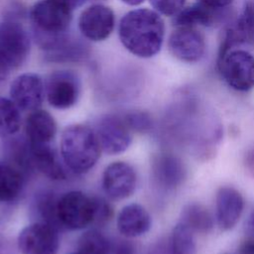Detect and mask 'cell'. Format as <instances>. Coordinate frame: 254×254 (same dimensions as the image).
<instances>
[{
    "label": "cell",
    "mask_w": 254,
    "mask_h": 254,
    "mask_svg": "<svg viewBox=\"0 0 254 254\" xmlns=\"http://www.w3.org/2000/svg\"><path fill=\"white\" fill-rule=\"evenodd\" d=\"M24 174L9 162L0 161V202H12L22 192Z\"/></svg>",
    "instance_id": "603a6c76"
},
{
    "label": "cell",
    "mask_w": 254,
    "mask_h": 254,
    "mask_svg": "<svg viewBox=\"0 0 254 254\" xmlns=\"http://www.w3.org/2000/svg\"><path fill=\"white\" fill-rule=\"evenodd\" d=\"M123 118L131 131L148 132L153 125L150 115L143 111L129 112Z\"/></svg>",
    "instance_id": "83f0119b"
},
{
    "label": "cell",
    "mask_w": 254,
    "mask_h": 254,
    "mask_svg": "<svg viewBox=\"0 0 254 254\" xmlns=\"http://www.w3.org/2000/svg\"><path fill=\"white\" fill-rule=\"evenodd\" d=\"M152 225V219L144 206L131 203L124 206L117 217L118 231L127 238L139 237L147 233Z\"/></svg>",
    "instance_id": "ac0fdd59"
},
{
    "label": "cell",
    "mask_w": 254,
    "mask_h": 254,
    "mask_svg": "<svg viewBox=\"0 0 254 254\" xmlns=\"http://www.w3.org/2000/svg\"><path fill=\"white\" fill-rule=\"evenodd\" d=\"M224 9L209 7L203 3L197 2L186 8H183L174 18L176 27H193L213 26L219 23L224 15Z\"/></svg>",
    "instance_id": "ffe728a7"
},
{
    "label": "cell",
    "mask_w": 254,
    "mask_h": 254,
    "mask_svg": "<svg viewBox=\"0 0 254 254\" xmlns=\"http://www.w3.org/2000/svg\"><path fill=\"white\" fill-rule=\"evenodd\" d=\"M137 185L136 172L125 162H113L102 175L104 192L112 199H124L133 194Z\"/></svg>",
    "instance_id": "5bb4252c"
},
{
    "label": "cell",
    "mask_w": 254,
    "mask_h": 254,
    "mask_svg": "<svg viewBox=\"0 0 254 254\" xmlns=\"http://www.w3.org/2000/svg\"><path fill=\"white\" fill-rule=\"evenodd\" d=\"M18 247L22 254H57L59 229L44 221L34 222L19 233Z\"/></svg>",
    "instance_id": "ba28073f"
},
{
    "label": "cell",
    "mask_w": 254,
    "mask_h": 254,
    "mask_svg": "<svg viewBox=\"0 0 254 254\" xmlns=\"http://www.w3.org/2000/svg\"><path fill=\"white\" fill-rule=\"evenodd\" d=\"M101 147L95 131L82 124L67 126L61 137V157L65 167L75 173L91 170L100 157Z\"/></svg>",
    "instance_id": "3957f363"
},
{
    "label": "cell",
    "mask_w": 254,
    "mask_h": 254,
    "mask_svg": "<svg viewBox=\"0 0 254 254\" xmlns=\"http://www.w3.org/2000/svg\"><path fill=\"white\" fill-rule=\"evenodd\" d=\"M30 38L25 28L13 21L0 23V63L11 70L21 66L29 56Z\"/></svg>",
    "instance_id": "52a82bcc"
},
{
    "label": "cell",
    "mask_w": 254,
    "mask_h": 254,
    "mask_svg": "<svg viewBox=\"0 0 254 254\" xmlns=\"http://www.w3.org/2000/svg\"><path fill=\"white\" fill-rule=\"evenodd\" d=\"M95 216L94 222L96 224H103L112 216V208L110 204L101 197H95Z\"/></svg>",
    "instance_id": "f546056e"
},
{
    "label": "cell",
    "mask_w": 254,
    "mask_h": 254,
    "mask_svg": "<svg viewBox=\"0 0 254 254\" xmlns=\"http://www.w3.org/2000/svg\"><path fill=\"white\" fill-rule=\"evenodd\" d=\"M153 173L158 184L167 190L180 187L187 177L184 162L178 156L170 153L160 154L156 157L153 163Z\"/></svg>",
    "instance_id": "2e32d148"
},
{
    "label": "cell",
    "mask_w": 254,
    "mask_h": 254,
    "mask_svg": "<svg viewBox=\"0 0 254 254\" xmlns=\"http://www.w3.org/2000/svg\"><path fill=\"white\" fill-rule=\"evenodd\" d=\"M235 27L241 33L245 43L254 41V1L245 4L243 13L235 23Z\"/></svg>",
    "instance_id": "4316f807"
},
{
    "label": "cell",
    "mask_w": 254,
    "mask_h": 254,
    "mask_svg": "<svg viewBox=\"0 0 254 254\" xmlns=\"http://www.w3.org/2000/svg\"><path fill=\"white\" fill-rule=\"evenodd\" d=\"M117 254H132V251H130V249L128 247H127V249L125 247H123V248L119 249Z\"/></svg>",
    "instance_id": "74e56055"
},
{
    "label": "cell",
    "mask_w": 254,
    "mask_h": 254,
    "mask_svg": "<svg viewBox=\"0 0 254 254\" xmlns=\"http://www.w3.org/2000/svg\"><path fill=\"white\" fill-rule=\"evenodd\" d=\"M239 254H254V237L251 236L240 244Z\"/></svg>",
    "instance_id": "d6a6232c"
},
{
    "label": "cell",
    "mask_w": 254,
    "mask_h": 254,
    "mask_svg": "<svg viewBox=\"0 0 254 254\" xmlns=\"http://www.w3.org/2000/svg\"><path fill=\"white\" fill-rule=\"evenodd\" d=\"M124 3H126L127 5L130 6H137L140 5L141 3H143L145 0H122Z\"/></svg>",
    "instance_id": "8d00e7d4"
},
{
    "label": "cell",
    "mask_w": 254,
    "mask_h": 254,
    "mask_svg": "<svg viewBox=\"0 0 254 254\" xmlns=\"http://www.w3.org/2000/svg\"><path fill=\"white\" fill-rule=\"evenodd\" d=\"M179 136L187 150L195 156L212 154L221 138V125L214 114L197 99L187 97L179 106Z\"/></svg>",
    "instance_id": "6da1fadb"
},
{
    "label": "cell",
    "mask_w": 254,
    "mask_h": 254,
    "mask_svg": "<svg viewBox=\"0 0 254 254\" xmlns=\"http://www.w3.org/2000/svg\"><path fill=\"white\" fill-rule=\"evenodd\" d=\"M149 254H195L194 233L179 222L170 236L156 243Z\"/></svg>",
    "instance_id": "44dd1931"
},
{
    "label": "cell",
    "mask_w": 254,
    "mask_h": 254,
    "mask_svg": "<svg viewBox=\"0 0 254 254\" xmlns=\"http://www.w3.org/2000/svg\"><path fill=\"white\" fill-rule=\"evenodd\" d=\"M118 35L129 53L138 58L149 59L156 56L163 46L165 24L155 10L134 9L120 20Z\"/></svg>",
    "instance_id": "7a4b0ae2"
},
{
    "label": "cell",
    "mask_w": 254,
    "mask_h": 254,
    "mask_svg": "<svg viewBox=\"0 0 254 254\" xmlns=\"http://www.w3.org/2000/svg\"><path fill=\"white\" fill-rule=\"evenodd\" d=\"M217 66L221 77L236 91L254 88V57L247 51L233 49L219 57Z\"/></svg>",
    "instance_id": "8992f818"
},
{
    "label": "cell",
    "mask_w": 254,
    "mask_h": 254,
    "mask_svg": "<svg viewBox=\"0 0 254 254\" xmlns=\"http://www.w3.org/2000/svg\"><path fill=\"white\" fill-rule=\"evenodd\" d=\"M33 167L54 181L66 179L65 165L52 144L30 145Z\"/></svg>",
    "instance_id": "e0dca14e"
},
{
    "label": "cell",
    "mask_w": 254,
    "mask_h": 254,
    "mask_svg": "<svg viewBox=\"0 0 254 254\" xmlns=\"http://www.w3.org/2000/svg\"><path fill=\"white\" fill-rule=\"evenodd\" d=\"M179 222L192 233L199 234L208 233L214 226V220L209 210L197 202L189 203L183 208Z\"/></svg>",
    "instance_id": "7402d4cb"
},
{
    "label": "cell",
    "mask_w": 254,
    "mask_h": 254,
    "mask_svg": "<svg viewBox=\"0 0 254 254\" xmlns=\"http://www.w3.org/2000/svg\"><path fill=\"white\" fill-rule=\"evenodd\" d=\"M10 72H11V69L0 63V83L3 82L5 79H7Z\"/></svg>",
    "instance_id": "d590c367"
},
{
    "label": "cell",
    "mask_w": 254,
    "mask_h": 254,
    "mask_svg": "<svg viewBox=\"0 0 254 254\" xmlns=\"http://www.w3.org/2000/svg\"><path fill=\"white\" fill-rule=\"evenodd\" d=\"M71 11L57 0H40L33 5L30 17L43 49L64 35L71 22Z\"/></svg>",
    "instance_id": "277c9868"
},
{
    "label": "cell",
    "mask_w": 254,
    "mask_h": 254,
    "mask_svg": "<svg viewBox=\"0 0 254 254\" xmlns=\"http://www.w3.org/2000/svg\"><path fill=\"white\" fill-rule=\"evenodd\" d=\"M45 89L51 106L57 109H67L76 103L80 92V83L72 71L59 70L49 76Z\"/></svg>",
    "instance_id": "9c48e42d"
},
{
    "label": "cell",
    "mask_w": 254,
    "mask_h": 254,
    "mask_svg": "<svg viewBox=\"0 0 254 254\" xmlns=\"http://www.w3.org/2000/svg\"><path fill=\"white\" fill-rule=\"evenodd\" d=\"M57 210L62 228L83 229L94 222V196H89L79 190L67 191L59 196Z\"/></svg>",
    "instance_id": "5b68a950"
},
{
    "label": "cell",
    "mask_w": 254,
    "mask_h": 254,
    "mask_svg": "<svg viewBox=\"0 0 254 254\" xmlns=\"http://www.w3.org/2000/svg\"><path fill=\"white\" fill-rule=\"evenodd\" d=\"M114 26V12L103 4H92L86 7L78 18L80 33L92 42H101L109 38Z\"/></svg>",
    "instance_id": "30bf717a"
},
{
    "label": "cell",
    "mask_w": 254,
    "mask_h": 254,
    "mask_svg": "<svg viewBox=\"0 0 254 254\" xmlns=\"http://www.w3.org/2000/svg\"><path fill=\"white\" fill-rule=\"evenodd\" d=\"M10 99L22 111H34L42 105L46 89L41 76L34 72L18 75L10 85Z\"/></svg>",
    "instance_id": "4fadbf2b"
},
{
    "label": "cell",
    "mask_w": 254,
    "mask_h": 254,
    "mask_svg": "<svg viewBox=\"0 0 254 254\" xmlns=\"http://www.w3.org/2000/svg\"><path fill=\"white\" fill-rule=\"evenodd\" d=\"M20 126V109L11 99L0 97V136H13L19 131Z\"/></svg>",
    "instance_id": "cb8c5ba5"
},
{
    "label": "cell",
    "mask_w": 254,
    "mask_h": 254,
    "mask_svg": "<svg viewBox=\"0 0 254 254\" xmlns=\"http://www.w3.org/2000/svg\"><path fill=\"white\" fill-rule=\"evenodd\" d=\"M244 208L242 194L232 187H221L216 192V222L220 229L230 230L239 221Z\"/></svg>",
    "instance_id": "9a60e30c"
},
{
    "label": "cell",
    "mask_w": 254,
    "mask_h": 254,
    "mask_svg": "<svg viewBox=\"0 0 254 254\" xmlns=\"http://www.w3.org/2000/svg\"><path fill=\"white\" fill-rule=\"evenodd\" d=\"M57 1L64 4L71 10H73L74 8L80 7L85 2V0H57Z\"/></svg>",
    "instance_id": "836d02e7"
},
{
    "label": "cell",
    "mask_w": 254,
    "mask_h": 254,
    "mask_svg": "<svg viewBox=\"0 0 254 254\" xmlns=\"http://www.w3.org/2000/svg\"><path fill=\"white\" fill-rule=\"evenodd\" d=\"M95 133L101 150L110 155L123 153L131 144V130L123 117L107 115L97 123Z\"/></svg>",
    "instance_id": "7c38bea8"
},
{
    "label": "cell",
    "mask_w": 254,
    "mask_h": 254,
    "mask_svg": "<svg viewBox=\"0 0 254 254\" xmlns=\"http://www.w3.org/2000/svg\"><path fill=\"white\" fill-rule=\"evenodd\" d=\"M71 254H80V253H78L77 251H75V252H73V253H71Z\"/></svg>",
    "instance_id": "ab89813d"
},
{
    "label": "cell",
    "mask_w": 254,
    "mask_h": 254,
    "mask_svg": "<svg viewBox=\"0 0 254 254\" xmlns=\"http://www.w3.org/2000/svg\"><path fill=\"white\" fill-rule=\"evenodd\" d=\"M246 226H247L248 232L251 234L252 237H254V208L251 211V213H250V215H249V217L247 219Z\"/></svg>",
    "instance_id": "e575fe53"
},
{
    "label": "cell",
    "mask_w": 254,
    "mask_h": 254,
    "mask_svg": "<svg viewBox=\"0 0 254 254\" xmlns=\"http://www.w3.org/2000/svg\"><path fill=\"white\" fill-rule=\"evenodd\" d=\"M58 198L59 197L55 196L54 193H44L37 201V209L42 217L41 221L49 223L55 226L57 229H62L58 218Z\"/></svg>",
    "instance_id": "484cf974"
},
{
    "label": "cell",
    "mask_w": 254,
    "mask_h": 254,
    "mask_svg": "<svg viewBox=\"0 0 254 254\" xmlns=\"http://www.w3.org/2000/svg\"><path fill=\"white\" fill-rule=\"evenodd\" d=\"M0 254H4L3 250H2V247H1V243H0Z\"/></svg>",
    "instance_id": "f35d334b"
},
{
    "label": "cell",
    "mask_w": 254,
    "mask_h": 254,
    "mask_svg": "<svg viewBox=\"0 0 254 254\" xmlns=\"http://www.w3.org/2000/svg\"><path fill=\"white\" fill-rule=\"evenodd\" d=\"M110 250L108 239L96 229L84 232L78 239L77 252L80 254H109Z\"/></svg>",
    "instance_id": "d4e9b609"
},
{
    "label": "cell",
    "mask_w": 254,
    "mask_h": 254,
    "mask_svg": "<svg viewBox=\"0 0 254 254\" xmlns=\"http://www.w3.org/2000/svg\"><path fill=\"white\" fill-rule=\"evenodd\" d=\"M25 131L30 145L52 144L57 134V123L48 111L37 109L27 117Z\"/></svg>",
    "instance_id": "d6986e66"
},
{
    "label": "cell",
    "mask_w": 254,
    "mask_h": 254,
    "mask_svg": "<svg viewBox=\"0 0 254 254\" xmlns=\"http://www.w3.org/2000/svg\"><path fill=\"white\" fill-rule=\"evenodd\" d=\"M171 54L184 63H197L205 54L204 37L193 27H177L169 37Z\"/></svg>",
    "instance_id": "8fae6325"
},
{
    "label": "cell",
    "mask_w": 254,
    "mask_h": 254,
    "mask_svg": "<svg viewBox=\"0 0 254 254\" xmlns=\"http://www.w3.org/2000/svg\"><path fill=\"white\" fill-rule=\"evenodd\" d=\"M156 12L165 16H175L183 8L186 0H150Z\"/></svg>",
    "instance_id": "f1b7e54d"
},
{
    "label": "cell",
    "mask_w": 254,
    "mask_h": 254,
    "mask_svg": "<svg viewBox=\"0 0 254 254\" xmlns=\"http://www.w3.org/2000/svg\"><path fill=\"white\" fill-rule=\"evenodd\" d=\"M197 1L212 8L225 9L228 5L232 3L233 0H197Z\"/></svg>",
    "instance_id": "1f68e13d"
},
{
    "label": "cell",
    "mask_w": 254,
    "mask_h": 254,
    "mask_svg": "<svg viewBox=\"0 0 254 254\" xmlns=\"http://www.w3.org/2000/svg\"><path fill=\"white\" fill-rule=\"evenodd\" d=\"M244 167L247 173L254 178V148L250 149L244 157Z\"/></svg>",
    "instance_id": "4dcf8cb0"
}]
</instances>
